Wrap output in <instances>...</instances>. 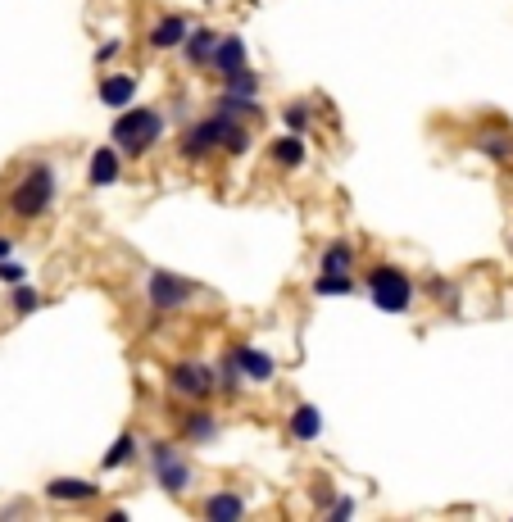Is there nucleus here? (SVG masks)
I'll return each mask as SVG.
<instances>
[{"label":"nucleus","instance_id":"f257e3e1","mask_svg":"<svg viewBox=\"0 0 513 522\" xmlns=\"http://www.w3.org/2000/svg\"><path fill=\"white\" fill-rule=\"evenodd\" d=\"M250 146V132L246 123L237 119V114H223V109H214L209 119L191 123L187 132H182V159H209V155H246Z\"/></svg>","mask_w":513,"mask_h":522},{"label":"nucleus","instance_id":"f03ea898","mask_svg":"<svg viewBox=\"0 0 513 522\" xmlns=\"http://www.w3.org/2000/svg\"><path fill=\"white\" fill-rule=\"evenodd\" d=\"M5 205H10V214L23 218V223L41 218L50 205H55V168H50V164H32L28 173H23V178L10 187Z\"/></svg>","mask_w":513,"mask_h":522},{"label":"nucleus","instance_id":"7ed1b4c3","mask_svg":"<svg viewBox=\"0 0 513 522\" xmlns=\"http://www.w3.org/2000/svg\"><path fill=\"white\" fill-rule=\"evenodd\" d=\"M368 296H373V305L382 309V314H409V309H414V282H409L405 268L377 264L373 273H368Z\"/></svg>","mask_w":513,"mask_h":522},{"label":"nucleus","instance_id":"20e7f679","mask_svg":"<svg viewBox=\"0 0 513 522\" xmlns=\"http://www.w3.org/2000/svg\"><path fill=\"white\" fill-rule=\"evenodd\" d=\"M164 137V114L159 109H128L114 119V146L128 155H146L155 141Z\"/></svg>","mask_w":513,"mask_h":522},{"label":"nucleus","instance_id":"39448f33","mask_svg":"<svg viewBox=\"0 0 513 522\" xmlns=\"http://www.w3.org/2000/svg\"><path fill=\"white\" fill-rule=\"evenodd\" d=\"M150 468H155V482L164 486L168 495H187L191 482H196V468L187 463V454L173 441H155L150 445Z\"/></svg>","mask_w":513,"mask_h":522},{"label":"nucleus","instance_id":"423d86ee","mask_svg":"<svg viewBox=\"0 0 513 522\" xmlns=\"http://www.w3.org/2000/svg\"><path fill=\"white\" fill-rule=\"evenodd\" d=\"M191 300H196V282H187V277L168 273V268H155V273L146 277V305L155 309V314H173V309H187Z\"/></svg>","mask_w":513,"mask_h":522},{"label":"nucleus","instance_id":"0eeeda50","mask_svg":"<svg viewBox=\"0 0 513 522\" xmlns=\"http://www.w3.org/2000/svg\"><path fill=\"white\" fill-rule=\"evenodd\" d=\"M168 386L182 400H205V395H214V368L196 364V359H182V364L168 368Z\"/></svg>","mask_w":513,"mask_h":522},{"label":"nucleus","instance_id":"6e6552de","mask_svg":"<svg viewBox=\"0 0 513 522\" xmlns=\"http://www.w3.org/2000/svg\"><path fill=\"white\" fill-rule=\"evenodd\" d=\"M46 495L55 504H87V500H96V495H100V486L87 482V477H50Z\"/></svg>","mask_w":513,"mask_h":522},{"label":"nucleus","instance_id":"1a4fd4ad","mask_svg":"<svg viewBox=\"0 0 513 522\" xmlns=\"http://www.w3.org/2000/svg\"><path fill=\"white\" fill-rule=\"evenodd\" d=\"M232 359H237V368H241L246 382H273V373H277V364L264 355V350H255V345H237Z\"/></svg>","mask_w":513,"mask_h":522},{"label":"nucleus","instance_id":"9d476101","mask_svg":"<svg viewBox=\"0 0 513 522\" xmlns=\"http://www.w3.org/2000/svg\"><path fill=\"white\" fill-rule=\"evenodd\" d=\"M214 46H218L214 28H191L187 41H182V60H187L191 69H205V64L214 60Z\"/></svg>","mask_w":513,"mask_h":522},{"label":"nucleus","instance_id":"9b49d317","mask_svg":"<svg viewBox=\"0 0 513 522\" xmlns=\"http://www.w3.org/2000/svg\"><path fill=\"white\" fill-rule=\"evenodd\" d=\"M119 173H123V164H119V146H100L96 155H91V168H87L91 187H114V182H119Z\"/></svg>","mask_w":513,"mask_h":522},{"label":"nucleus","instance_id":"f8f14e48","mask_svg":"<svg viewBox=\"0 0 513 522\" xmlns=\"http://www.w3.org/2000/svg\"><path fill=\"white\" fill-rule=\"evenodd\" d=\"M178 427H182V441L205 445V441H214L218 436V414H209V409H187Z\"/></svg>","mask_w":513,"mask_h":522},{"label":"nucleus","instance_id":"ddd939ff","mask_svg":"<svg viewBox=\"0 0 513 522\" xmlns=\"http://www.w3.org/2000/svg\"><path fill=\"white\" fill-rule=\"evenodd\" d=\"M187 19H182V14H164V19L155 23V28H150V46L155 50H178L182 41H187Z\"/></svg>","mask_w":513,"mask_h":522},{"label":"nucleus","instance_id":"4468645a","mask_svg":"<svg viewBox=\"0 0 513 522\" xmlns=\"http://www.w3.org/2000/svg\"><path fill=\"white\" fill-rule=\"evenodd\" d=\"M200 513H205L209 522H237V518H246V500L232 495V491H218V495H209V500L200 504Z\"/></svg>","mask_w":513,"mask_h":522},{"label":"nucleus","instance_id":"2eb2a0df","mask_svg":"<svg viewBox=\"0 0 513 522\" xmlns=\"http://www.w3.org/2000/svg\"><path fill=\"white\" fill-rule=\"evenodd\" d=\"M209 64H214L223 78H227V73H241V69H246V41H241V37H218L214 60H209Z\"/></svg>","mask_w":513,"mask_h":522},{"label":"nucleus","instance_id":"dca6fc26","mask_svg":"<svg viewBox=\"0 0 513 522\" xmlns=\"http://www.w3.org/2000/svg\"><path fill=\"white\" fill-rule=\"evenodd\" d=\"M132 96H137V78H128V73H109L100 82V105H109V109L132 105Z\"/></svg>","mask_w":513,"mask_h":522},{"label":"nucleus","instance_id":"f3484780","mask_svg":"<svg viewBox=\"0 0 513 522\" xmlns=\"http://www.w3.org/2000/svg\"><path fill=\"white\" fill-rule=\"evenodd\" d=\"M268 159H273L277 168H300V164H305V141L291 132V137H282V141L268 146Z\"/></svg>","mask_w":513,"mask_h":522},{"label":"nucleus","instance_id":"a211bd4d","mask_svg":"<svg viewBox=\"0 0 513 522\" xmlns=\"http://www.w3.org/2000/svg\"><path fill=\"white\" fill-rule=\"evenodd\" d=\"M477 150H482L486 159H495V164H513V137L509 132H482V137H477Z\"/></svg>","mask_w":513,"mask_h":522},{"label":"nucleus","instance_id":"6ab92c4d","mask_svg":"<svg viewBox=\"0 0 513 522\" xmlns=\"http://www.w3.org/2000/svg\"><path fill=\"white\" fill-rule=\"evenodd\" d=\"M323 432V418H318L314 404H296V414H291V436L296 441H314Z\"/></svg>","mask_w":513,"mask_h":522},{"label":"nucleus","instance_id":"aec40b11","mask_svg":"<svg viewBox=\"0 0 513 522\" xmlns=\"http://www.w3.org/2000/svg\"><path fill=\"white\" fill-rule=\"evenodd\" d=\"M218 109H223V114H237V119H264L259 96H232V91H223V96H218Z\"/></svg>","mask_w":513,"mask_h":522},{"label":"nucleus","instance_id":"412c9836","mask_svg":"<svg viewBox=\"0 0 513 522\" xmlns=\"http://www.w3.org/2000/svg\"><path fill=\"white\" fill-rule=\"evenodd\" d=\"M318 268H323V273H350V268H355L350 241H332V246L323 250V259H318Z\"/></svg>","mask_w":513,"mask_h":522},{"label":"nucleus","instance_id":"4be33fe9","mask_svg":"<svg viewBox=\"0 0 513 522\" xmlns=\"http://www.w3.org/2000/svg\"><path fill=\"white\" fill-rule=\"evenodd\" d=\"M132 459H137V436H132V432H123L119 441H114V445H109V450H105L100 468H123V463H132Z\"/></svg>","mask_w":513,"mask_h":522},{"label":"nucleus","instance_id":"5701e85b","mask_svg":"<svg viewBox=\"0 0 513 522\" xmlns=\"http://www.w3.org/2000/svg\"><path fill=\"white\" fill-rule=\"evenodd\" d=\"M241 382H246V377H241V368H237V359H232V355H227L223 364H214V391L237 395V391H241Z\"/></svg>","mask_w":513,"mask_h":522},{"label":"nucleus","instance_id":"b1692460","mask_svg":"<svg viewBox=\"0 0 513 522\" xmlns=\"http://www.w3.org/2000/svg\"><path fill=\"white\" fill-rule=\"evenodd\" d=\"M355 291V277L350 273H318L314 277V296H350Z\"/></svg>","mask_w":513,"mask_h":522},{"label":"nucleus","instance_id":"393cba45","mask_svg":"<svg viewBox=\"0 0 513 522\" xmlns=\"http://www.w3.org/2000/svg\"><path fill=\"white\" fill-rule=\"evenodd\" d=\"M41 305H46V296H41V291H32V286L14 282V291H10V309H14V314L28 318V314H37Z\"/></svg>","mask_w":513,"mask_h":522},{"label":"nucleus","instance_id":"a878e982","mask_svg":"<svg viewBox=\"0 0 513 522\" xmlns=\"http://www.w3.org/2000/svg\"><path fill=\"white\" fill-rule=\"evenodd\" d=\"M223 91H232V96H259V73H250V64L241 73H227Z\"/></svg>","mask_w":513,"mask_h":522},{"label":"nucleus","instance_id":"bb28decb","mask_svg":"<svg viewBox=\"0 0 513 522\" xmlns=\"http://www.w3.org/2000/svg\"><path fill=\"white\" fill-rule=\"evenodd\" d=\"M309 119H314L309 105H287V109H282V123H287V132H296V137H305V132H309Z\"/></svg>","mask_w":513,"mask_h":522},{"label":"nucleus","instance_id":"cd10ccee","mask_svg":"<svg viewBox=\"0 0 513 522\" xmlns=\"http://www.w3.org/2000/svg\"><path fill=\"white\" fill-rule=\"evenodd\" d=\"M427 291H432V296H436V300H445V305H450V309H454V286H450V282H445V277H427Z\"/></svg>","mask_w":513,"mask_h":522},{"label":"nucleus","instance_id":"c85d7f7f","mask_svg":"<svg viewBox=\"0 0 513 522\" xmlns=\"http://www.w3.org/2000/svg\"><path fill=\"white\" fill-rule=\"evenodd\" d=\"M23 277H28V268L23 264H14V259H0V282H23Z\"/></svg>","mask_w":513,"mask_h":522},{"label":"nucleus","instance_id":"c756f323","mask_svg":"<svg viewBox=\"0 0 513 522\" xmlns=\"http://www.w3.org/2000/svg\"><path fill=\"white\" fill-rule=\"evenodd\" d=\"M327 518H355V500H336V504H327Z\"/></svg>","mask_w":513,"mask_h":522},{"label":"nucleus","instance_id":"7c9ffc66","mask_svg":"<svg viewBox=\"0 0 513 522\" xmlns=\"http://www.w3.org/2000/svg\"><path fill=\"white\" fill-rule=\"evenodd\" d=\"M119 50H123V41L114 37V41H105V46L96 50V60H100V64H109V60H114V55H119Z\"/></svg>","mask_w":513,"mask_h":522},{"label":"nucleus","instance_id":"2f4dec72","mask_svg":"<svg viewBox=\"0 0 513 522\" xmlns=\"http://www.w3.org/2000/svg\"><path fill=\"white\" fill-rule=\"evenodd\" d=\"M10 250H14V241H10V237H0V259H10Z\"/></svg>","mask_w":513,"mask_h":522}]
</instances>
